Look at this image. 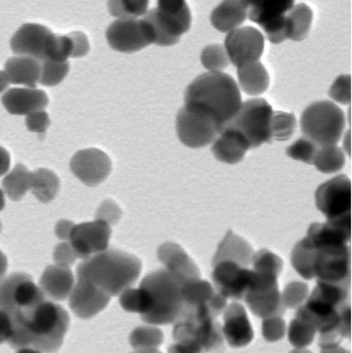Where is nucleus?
Returning <instances> with one entry per match:
<instances>
[{
  "label": "nucleus",
  "mask_w": 352,
  "mask_h": 353,
  "mask_svg": "<svg viewBox=\"0 0 352 353\" xmlns=\"http://www.w3.org/2000/svg\"><path fill=\"white\" fill-rule=\"evenodd\" d=\"M70 64L66 62H55L45 59L41 62L39 83L45 87H55L68 75Z\"/></svg>",
  "instance_id": "obj_39"
},
{
  "label": "nucleus",
  "mask_w": 352,
  "mask_h": 353,
  "mask_svg": "<svg viewBox=\"0 0 352 353\" xmlns=\"http://www.w3.org/2000/svg\"><path fill=\"white\" fill-rule=\"evenodd\" d=\"M2 188L11 201H21L31 189V172L25 165H16L2 181Z\"/></svg>",
  "instance_id": "obj_34"
},
{
  "label": "nucleus",
  "mask_w": 352,
  "mask_h": 353,
  "mask_svg": "<svg viewBox=\"0 0 352 353\" xmlns=\"http://www.w3.org/2000/svg\"><path fill=\"white\" fill-rule=\"evenodd\" d=\"M75 279L70 268L52 265L41 275L39 288L45 296L52 301H62L70 296Z\"/></svg>",
  "instance_id": "obj_26"
},
{
  "label": "nucleus",
  "mask_w": 352,
  "mask_h": 353,
  "mask_svg": "<svg viewBox=\"0 0 352 353\" xmlns=\"http://www.w3.org/2000/svg\"><path fill=\"white\" fill-rule=\"evenodd\" d=\"M293 4V0L250 3L247 14L250 21L262 28L271 43L279 44L287 39V13Z\"/></svg>",
  "instance_id": "obj_16"
},
{
  "label": "nucleus",
  "mask_w": 352,
  "mask_h": 353,
  "mask_svg": "<svg viewBox=\"0 0 352 353\" xmlns=\"http://www.w3.org/2000/svg\"><path fill=\"white\" fill-rule=\"evenodd\" d=\"M272 108L263 99H254L245 101L240 110L226 125L237 130L247 139L250 148H259L263 143H271V118Z\"/></svg>",
  "instance_id": "obj_9"
},
{
  "label": "nucleus",
  "mask_w": 352,
  "mask_h": 353,
  "mask_svg": "<svg viewBox=\"0 0 352 353\" xmlns=\"http://www.w3.org/2000/svg\"><path fill=\"white\" fill-rule=\"evenodd\" d=\"M10 315L13 322L10 347L34 348L43 353L57 352L70 323L65 309L48 301Z\"/></svg>",
  "instance_id": "obj_2"
},
{
  "label": "nucleus",
  "mask_w": 352,
  "mask_h": 353,
  "mask_svg": "<svg viewBox=\"0 0 352 353\" xmlns=\"http://www.w3.org/2000/svg\"><path fill=\"white\" fill-rule=\"evenodd\" d=\"M60 180L54 172L41 168L31 173V190L34 196L43 203H48L56 197Z\"/></svg>",
  "instance_id": "obj_33"
},
{
  "label": "nucleus",
  "mask_w": 352,
  "mask_h": 353,
  "mask_svg": "<svg viewBox=\"0 0 352 353\" xmlns=\"http://www.w3.org/2000/svg\"><path fill=\"white\" fill-rule=\"evenodd\" d=\"M253 255L252 246L245 239L240 238L230 230L218 246L212 265L215 266L220 262L230 261L247 268L252 264Z\"/></svg>",
  "instance_id": "obj_27"
},
{
  "label": "nucleus",
  "mask_w": 352,
  "mask_h": 353,
  "mask_svg": "<svg viewBox=\"0 0 352 353\" xmlns=\"http://www.w3.org/2000/svg\"><path fill=\"white\" fill-rule=\"evenodd\" d=\"M301 130L319 148L337 145L346 127V116L333 102L317 101L303 111Z\"/></svg>",
  "instance_id": "obj_6"
},
{
  "label": "nucleus",
  "mask_w": 352,
  "mask_h": 353,
  "mask_svg": "<svg viewBox=\"0 0 352 353\" xmlns=\"http://www.w3.org/2000/svg\"><path fill=\"white\" fill-rule=\"evenodd\" d=\"M13 336V322L10 313L0 309V343L11 340Z\"/></svg>",
  "instance_id": "obj_52"
},
{
  "label": "nucleus",
  "mask_w": 352,
  "mask_h": 353,
  "mask_svg": "<svg viewBox=\"0 0 352 353\" xmlns=\"http://www.w3.org/2000/svg\"><path fill=\"white\" fill-rule=\"evenodd\" d=\"M238 77L240 88L249 95L262 94L269 87V73L258 61L238 68Z\"/></svg>",
  "instance_id": "obj_31"
},
{
  "label": "nucleus",
  "mask_w": 352,
  "mask_h": 353,
  "mask_svg": "<svg viewBox=\"0 0 352 353\" xmlns=\"http://www.w3.org/2000/svg\"><path fill=\"white\" fill-rule=\"evenodd\" d=\"M313 21V11L305 3L291 7L287 13L286 36L293 41H301L307 38Z\"/></svg>",
  "instance_id": "obj_32"
},
{
  "label": "nucleus",
  "mask_w": 352,
  "mask_h": 353,
  "mask_svg": "<svg viewBox=\"0 0 352 353\" xmlns=\"http://www.w3.org/2000/svg\"><path fill=\"white\" fill-rule=\"evenodd\" d=\"M307 299L308 285L301 282L291 283L282 294V304L286 308H300L307 303Z\"/></svg>",
  "instance_id": "obj_44"
},
{
  "label": "nucleus",
  "mask_w": 352,
  "mask_h": 353,
  "mask_svg": "<svg viewBox=\"0 0 352 353\" xmlns=\"http://www.w3.org/2000/svg\"><path fill=\"white\" fill-rule=\"evenodd\" d=\"M250 150L249 143L240 132L225 127L213 143L211 152L219 161L234 165L240 163Z\"/></svg>",
  "instance_id": "obj_25"
},
{
  "label": "nucleus",
  "mask_w": 352,
  "mask_h": 353,
  "mask_svg": "<svg viewBox=\"0 0 352 353\" xmlns=\"http://www.w3.org/2000/svg\"><path fill=\"white\" fill-rule=\"evenodd\" d=\"M52 34V32L45 26L28 23L23 25L11 39V50L20 57L43 61L48 39Z\"/></svg>",
  "instance_id": "obj_21"
},
{
  "label": "nucleus",
  "mask_w": 352,
  "mask_h": 353,
  "mask_svg": "<svg viewBox=\"0 0 352 353\" xmlns=\"http://www.w3.org/2000/svg\"><path fill=\"white\" fill-rule=\"evenodd\" d=\"M10 154L6 148L0 146V176L6 175L10 168Z\"/></svg>",
  "instance_id": "obj_54"
},
{
  "label": "nucleus",
  "mask_w": 352,
  "mask_h": 353,
  "mask_svg": "<svg viewBox=\"0 0 352 353\" xmlns=\"http://www.w3.org/2000/svg\"><path fill=\"white\" fill-rule=\"evenodd\" d=\"M242 95L233 77L209 72L198 77L187 88L185 108L207 114L222 130L240 110Z\"/></svg>",
  "instance_id": "obj_3"
},
{
  "label": "nucleus",
  "mask_w": 352,
  "mask_h": 353,
  "mask_svg": "<svg viewBox=\"0 0 352 353\" xmlns=\"http://www.w3.org/2000/svg\"><path fill=\"white\" fill-rule=\"evenodd\" d=\"M0 232H1V223H0Z\"/></svg>",
  "instance_id": "obj_63"
},
{
  "label": "nucleus",
  "mask_w": 352,
  "mask_h": 353,
  "mask_svg": "<svg viewBox=\"0 0 352 353\" xmlns=\"http://www.w3.org/2000/svg\"><path fill=\"white\" fill-rule=\"evenodd\" d=\"M72 55L71 39L67 36L52 34L45 50V59L55 62H66Z\"/></svg>",
  "instance_id": "obj_41"
},
{
  "label": "nucleus",
  "mask_w": 352,
  "mask_h": 353,
  "mask_svg": "<svg viewBox=\"0 0 352 353\" xmlns=\"http://www.w3.org/2000/svg\"><path fill=\"white\" fill-rule=\"evenodd\" d=\"M264 46L263 34L256 28L247 26L229 32L224 48L231 63L240 68L258 61L262 57Z\"/></svg>",
  "instance_id": "obj_14"
},
{
  "label": "nucleus",
  "mask_w": 352,
  "mask_h": 353,
  "mask_svg": "<svg viewBox=\"0 0 352 353\" xmlns=\"http://www.w3.org/2000/svg\"><path fill=\"white\" fill-rule=\"evenodd\" d=\"M178 138L185 145L191 148H200L209 145L222 128L207 114L182 108L176 119Z\"/></svg>",
  "instance_id": "obj_11"
},
{
  "label": "nucleus",
  "mask_w": 352,
  "mask_h": 353,
  "mask_svg": "<svg viewBox=\"0 0 352 353\" xmlns=\"http://www.w3.org/2000/svg\"><path fill=\"white\" fill-rule=\"evenodd\" d=\"M8 77H7L6 72L0 71V92H3L8 87Z\"/></svg>",
  "instance_id": "obj_57"
},
{
  "label": "nucleus",
  "mask_w": 352,
  "mask_h": 353,
  "mask_svg": "<svg viewBox=\"0 0 352 353\" xmlns=\"http://www.w3.org/2000/svg\"><path fill=\"white\" fill-rule=\"evenodd\" d=\"M351 219L314 223L291 252L293 268L305 280L351 287Z\"/></svg>",
  "instance_id": "obj_1"
},
{
  "label": "nucleus",
  "mask_w": 352,
  "mask_h": 353,
  "mask_svg": "<svg viewBox=\"0 0 352 353\" xmlns=\"http://www.w3.org/2000/svg\"><path fill=\"white\" fill-rule=\"evenodd\" d=\"M291 353H311V352H293Z\"/></svg>",
  "instance_id": "obj_62"
},
{
  "label": "nucleus",
  "mask_w": 352,
  "mask_h": 353,
  "mask_svg": "<svg viewBox=\"0 0 352 353\" xmlns=\"http://www.w3.org/2000/svg\"><path fill=\"white\" fill-rule=\"evenodd\" d=\"M70 169L81 182L89 187H96L110 175L112 162L103 150L85 148L72 157Z\"/></svg>",
  "instance_id": "obj_17"
},
{
  "label": "nucleus",
  "mask_w": 352,
  "mask_h": 353,
  "mask_svg": "<svg viewBox=\"0 0 352 353\" xmlns=\"http://www.w3.org/2000/svg\"><path fill=\"white\" fill-rule=\"evenodd\" d=\"M244 299L252 313L263 319L282 316L286 312L279 288L263 292H247Z\"/></svg>",
  "instance_id": "obj_29"
},
{
  "label": "nucleus",
  "mask_w": 352,
  "mask_h": 353,
  "mask_svg": "<svg viewBox=\"0 0 352 353\" xmlns=\"http://www.w3.org/2000/svg\"><path fill=\"white\" fill-rule=\"evenodd\" d=\"M141 261L122 250H104L83 260L77 268V278L104 290L111 297L120 296L140 277Z\"/></svg>",
  "instance_id": "obj_4"
},
{
  "label": "nucleus",
  "mask_w": 352,
  "mask_h": 353,
  "mask_svg": "<svg viewBox=\"0 0 352 353\" xmlns=\"http://www.w3.org/2000/svg\"><path fill=\"white\" fill-rule=\"evenodd\" d=\"M162 341H163V334L158 329L141 327L136 329L131 334L132 345L136 350L158 347Z\"/></svg>",
  "instance_id": "obj_43"
},
{
  "label": "nucleus",
  "mask_w": 352,
  "mask_h": 353,
  "mask_svg": "<svg viewBox=\"0 0 352 353\" xmlns=\"http://www.w3.org/2000/svg\"><path fill=\"white\" fill-rule=\"evenodd\" d=\"M212 280L217 292L225 299H244L250 285L251 270L230 261L215 265Z\"/></svg>",
  "instance_id": "obj_19"
},
{
  "label": "nucleus",
  "mask_w": 352,
  "mask_h": 353,
  "mask_svg": "<svg viewBox=\"0 0 352 353\" xmlns=\"http://www.w3.org/2000/svg\"><path fill=\"white\" fill-rule=\"evenodd\" d=\"M319 146L315 145L313 141L307 138H301L298 139L295 143L289 146L287 150V154L291 159L302 161L304 163L312 164L315 153L318 150Z\"/></svg>",
  "instance_id": "obj_45"
},
{
  "label": "nucleus",
  "mask_w": 352,
  "mask_h": 353,
  "mask_svg": "<svg viewBox=\"0 0 352 353\" xmlns=\"http://www.w3.org/2000/svg\"><path fill=\"white\" fill-rule=\"evenodd\" d=\"M143 20L149 25L154 43L172 46L179 43L180 37L191 29V13L187 2L158 1L157 6L147 11Z\"/></svg>",
  "instance_id": "obj_7"
},
{
  "label": "nucleus",
  "mask_w": 352,
  "mask_h": 353,
  "mask_svg": "<svg viewBox=\"0 0 352 353\" xmlns=\"http://www.w3.org/2000/svg\"><path fill=\"white\" fill-rule=\"evenodd\" d=\"M148 3L145 0H111L107 6L113 17L119 20H136L147 14Z\"/></svg>",
  "instance_id": "obj_36"
},
{
  "label": "nucleus",
  "mask_w": 352,
  "mask_h": 353,
  "mask_svg": "<svg viewBox=\"0 0 352 353\" xmlns=\"http://www.w3.org/2000/svg\"><path fill=\"white\" fill-rule=\"evenodd\" d=\"M136 353H161V352H157V350H154V348H145V350H138V352H136Z\"/></svg>",
  "instance_id": "obj_61"
},
{
  "label": "nucleus",
  "mask_w": 352,
  "mask_h": 353,
  "mask_svg": "<svg viewBox=\"0 0 352 353\" xmlns=\"http://www.w3.org/2000/svg\"><path fill=\"white\" fill-rule=\"evenodd\" d=\"M120 304L128 312L140 313L141 315H143L149 311L152 301L147 290L141 288H130L120 294Z\"/></svg>",
  "instance_id": "obj_38"
},
{
  "label": "nucleus",
  "mask_w": 352,
  "mask_h": 353,
  "mask_svg": "<svg viewBox=\"0 0 352 353\" xmlns=\"http://www.w3.org/2000/svg\"><path fill=\"white\" fill-rule=\"evenodd\" d=\"M6 206V199H4L3 190H0V211Z\"/></svg>",
  "instance_id": "obj_59"
},
{
  "label": "nucleus",
  "mask_w": 352,
  "mask_h": 353,
  "mask_svg": "<svg viewBox=\"0 0 352 353\" xmlns=\"http://www.w3.org/2000/svg\"><path fill=\"white\" fill-rule=\"evenodd\" d=\"M316 330L305 320L296 317L289 328V340L296 347H305L314 340Z\"/></svg>",
  "instance_id": "obj_42"
},
{
  "label": "nucleus",
  "mask_w": 352,
  "mask_h": 353,
  "mask_svg": "<svg viewBox=\"0 0 352 353\" xmlns=\"http://www.w3.org/2000/svg\"><path fill=\"white\" fill-rule=\"evenodd\" d=\"M173 336L200 352L221 353L224 350L222 326L209 316L187 314L176 323Z\"/></svg>",
  "instance_id": "obj_8"
},
{
  "label": "nucleus",
  "mask_w": 352,
  "mask_h": 353,
  "mask_svg": "<svg viewBox=\"0 0 352 353\" xmlns=\"http://www.w3.org/2000/svg\"><path fill=\"white\" fill-rule=\"evenodd\" d=\"M263 336L269 341L281 340L286 330V323L282 319L281 316L267 318L263 321Z\"/></svg>",
  "instance_id": "obj_48"
},
{
  "label": "nucleus",
  "mask_w": 352,
  "mask_h": 353,
  "mask_svg": "<svg viewBox=\"0 0 352 353\" xmlns=\"http://www.w3.org/2000/svg\"><path fill=\"white\" fill-rule=\"evenodd\" d=\"M43 301L45 294L28 274H11L0 281V309L6 312H18Z\"/></svg>",
  "instance_id": "obj_10"
},
{
  "label": "nucleus",
  "mask_w": 352,
  "mask_h": 353,
  "mask_svg": "<svg viewBox=\"0 0 352 353\" xmlns=\"http://www.w3.org/2000/svg\"><path fill=\"white\" fill-rule=\"evenodd\" d=\"M159 261L166 267V270L172 272L186 281L200 279V271L198 265L177 243H166L159 246L157 250Z\"/></svg>",
  "instance_id": "obj_24"
},
{
  "label": "nucleus",
  "mask_w": 352,
  "mask_h": 353,
  "mask_svg": "<svg viewBox=\"0 0 352 353\" xmlns=\"http://www.w3.org/2000/svg\"><path fill=\"white\" fill-rule=\"evenodd\" d=\"M201 63L208 71L221 72L229 67L231 62L222 44H211L201 52Z\"/></svg>",
  "instance_id": "obj_40"
},
{
  "label": "nucleus",
  "mask_w": 352,
  "mask_h": 353,
  "mask_svg": "<svg viewBox=\"0 0 352 353\" xmlns=\"http://www.w3.org/2000/svg\"><path fill=\"white\" fill-rule=\"evenodd\" d=\"M222 332L231 347H242L251 343L253 330L242 304L231 303L226 308Z\"/></svg>",
  "instance_id": "obj_22"
},
{
  "label": "nucleus",
  "mask_w": 352,
  "mask_h": 353,
  "mask_svg": "<svg viewBox=\"0 0 352 353\" xmlns=\"http://www.w3.org/2000/svg\"><path fill=\"white\" fill-rule=\"evenodd\" d=\"M111 233L108 224L96 220L75 225L69 241L79 259L85 260L108 250Z\"/></svg>",
  "instance_id": "obj_18"
},
{
  "label": "nucleus",
  "mask_w": 352,
  "mask_h": 353,
  "mask_svg": "<svg viewBox=\"0 0 352 353\" xmlns=\"http://www.w3.org/2000/svg\"><path fill=\"white\" fill-rule=\"evenodd\" d=\"M50 125V116L45 111H37L27 116L26 126L30 132L45 134Z\"/></svg>",
  "instance_id": "obj_50"
},
{
  "label": "nucleus",
  "mask_w": 352,
  "mask_h": 353,
  "mask_svg": "<svg viewBox=\"0 0 352 353\" xmlns=\"http://www.w3.org/2000/svg\"><path fill=\"white\" fill-rule=\"evenodd\" d=\"M72 43V58L85 57L90 50L87 37L82 32H72L68 34Z\"/></svg>",
  "instance_id": "obj_51"
},
{
  "label": "nucleus",
  "mask_w": 352,
  "mask_h": 353,
  "mask_svg": "<svg viewBox=\"0 0 352 353\" xmlns=\"http://www.w3.org/2000/svg\"><path fill=\"white\" fill-rule=\"evenodd\" d=\"M106 39L112 50L138 52L154 43V34L145 20H117L107 28Z\"/></svg>",
  "instance_id": "obj_13"
},
{
  "label": "nucleus",
  "mask_w": 352,
  "mask_h": 353,
  "mask_svg": "<svg viewBox=\"0 0 352 353\" xmlns=\"http://www.w3.org/2000/svg\"><path fill=\"white\" fill-rule=\"evenodd\" d=\"M6 73L9 83L36 88L41 77V62L34 58L18 55L7 60Z\"/></svg>",
  "instance_id": "obj_30"
},
{
  "label": "nucleus",
  "mask_w": 352,
  "mask_h": 353,
  "mask_svg": "<svg viewBox=\"0 0 352 353\" xmlns=\"http://www.w3.org/2000/svg\"><path fill=\"white\" fill-rule=\"evenodd\" d=\"M329 95L340 104H349L351 101V75H342L337 78L333 83Z\"/></svg>",
  "instance_id": "obj_46"
},
{
  "label": "nucleus",
  "mask_w": 352,
  "mask_h": 353,
  "mask_svg": "<svg viewBox=\"0 0 352 353\" xmlns=\"http://www.w3.org/2000/svg\"><path fill=\"white\" fill-rule=\"evenodd\" d=\"M169 353H203L196 348L186 345V343H177L169 348Z\"/></svg>",
  "instance_id": "obj_55"
},
{
  "label": "nucleus",
  "mask_w": 352,
  "mask_h": 353,
  "mask_svg": "<svg viewBox=\"0 0 352 353\" xmlns=\"http://www.w3.org/2000/svg\"><path fill=\"white\" fill-rule=\"evenodd\" d=\"M17 353H41L38 350H34V348H21L19 352Z\"/></svg>",
  "instance_id": "obj_60"
},
{
  "label": "nucleus",
  "mask_w": 352,
  "mask_h": 353,
  "mask_svg": "<svg viewBox=\"0 0 352 353\" xmlns=\"http://www.w3.org/2000/svg\"><path fill=\"white\" fill-rule=\"evenodd\" d=\"M110 301L111 296L104 290L80 279H78L69 296L72 311L82 319L94 317L107 307Z\"/></svg>",
  "instance_id": "obj_20"
},
{
  "label": "nucleus",
  "mask_w": 352,
  "mask_h": 353,
  "mask_svg": "<svg viewBox=\"0 0 352 353\" xmlns=\"http://www.w3.org/2000/svg\"><path fill=\"white\" fill-rule=\"evenodd\" d=\"M74 227H75V224L71 221L60 220L57 223L56 227H55V234L60 240L69 241Z\"/></svg>",
  "instance_id": "obj_53"
},
{
  "label": "nucleus",
  "mask_w": 352,
  "mask_h": 353,
  "mask_svg": "<svg viewBox=\"0 0 352 353\" xmlns=\"http://www.w3.org/2000/svg\"><path fill=\"white\" fill-rule=\"evenodd\" d=\"M249 2L227 0L213 10L210 21L215 29L221 32H230L238 29L247 19Z\"/></svg>",
  "instance_id": "obj_28"
},
{
  "label": "nucleus",
  "mask_w": 352,
  "mask_h": 353,
  "mask_svg": "<svg viewBox=\"0 0 352 353\" xmlns=\"http://www.w3.org/2000/svg\"><path fill=\"white\" fill-rule=\"evenodd\" d=\"M316 206L328 221L351 218V183L349 176L340 175L324 183L315 194Z\"/></svg>",
  "instance_id": "obj_12"
},
{
  "label": "nucleus",
  "mask_w": 352,
  "mask_h": 353,
  "mask_svg": "<svg viewBox=\"0 0 352 353\" xmlns=\"http://www.w3.org/2000/svg\"><path fill=\"white\" fill-rule=\"evenodd\" d=\"M122 217V209L112 199H106L97 209L96 219L103 221L109 226L117 224Z\"/></svg>",
  "instance_id": "obj_47"
},
{
  "label": "nucleus",
  "mask_w": 352,
  "mask_h": 353,
  "mask_svg": "<svg viewBox=\"0 0 352 353\" xmlns=\"http://www.w3.org/2000/svg\"><path fill=\"white\" fill-rule=\"evenodd\" d=\"M7 266H8V262H7L6 256L3 254V252L0 250V281H1L4 275H6Z\"/></svg>",
  "instance_id": "obj_56"
},
{
  "label": "nucleus",
  "mask_w": 352,
  "mask_h": 353,
  "mask_svg": "<svg viewBox=\"0 0 352 353\" xmlns=\"http://www.w3.org/2000/svg\"><path fill=\"white\" fill-rule=\"evenodd\" d=\"M186 282L166 269L147 275L141 281L140 288L147 290L152 306L147 313L141 315V319L152 325L171 324L182 320L187 312L182 294Z\"/></svg>",
  "instance_id": "obj_5"
},
{
  "label": "nucleus",
  "mask_w": 352,
  "mask_h": 353,
  "mask_svg": "<svg viewBox=\"0 0 352 353\" xmlns=\"http://www.w3.org/2000/svg\"><path fill=\"white\" fill-rule=\"evenodd\" d=\"M48 101L43 90L31 88H10L2 97L4 108L12 115H30L43 110Z\"/></svg>",
  "instance_id": "obj_23"
},
{
  "label": "nucleus",
  "mask_w": 352,
  "mask_h": 353,
  "mask_svg": "<svg viewBox=\"0 0 352 353\" xmlns=\"http://www.w3.org/2000/svg\"><path fill=\"white\" fill-rule=\"evenodd\" d=\"M296 128L293 114L275 111L271 118V139L272 141H286L293 137Z\"/></svg>",
  "instance_id": "obj_37"
},
{
  "label": "nucleus",
  "mask_w": 352,
  "mask_h": 353,
  "mask_svg": "<svg viewBox=\"0 0 352 353\" xmlns=\"http://www.w3.org/2000/svg\"><path fill=\"white\" fill-rule=\"evenodd\" d=\"M312 164L322 173H335L344 168L346 155L338 146H323L317 150Z\"/></svg>",
  "instance_id": "obj_35"
},
{
  "label": "nucleus",
  "mask_w": 352,
  "mask_h": 353,
  "mask_svg": "<svg viewBox=\"0 0 352 353\" xmlns=\"http://www.w3.org/2000/svg\"><path fill=\"white\" fill-rule=\"evenodd\" d=\"M182 294L187 306L186 315L209 316L216 319L227 306L226 299L213 289L210 283L200 279L187 281Z\"/></svg>",
  "instance_id": "obj_15"
},
{
  "label": "nucleus",
  "mask_w": 352,
  "mask_h": 353,
  "mask_svg": "<svg viewBox=\"0 0 352 353\" xmlns=\"http://www.w3.org/2000/svg\"><path fill=\"white\" fill-rule=\"evenodd\" d=\"M79 259L77 252L74 250L70 241H64L59 243L54 248L53 252V259H54L55 265L62 267H69L75 263L76 260Z\"/></svg>",
  "instance_id": "obj_49"
},
{
  "label": "nucleus",
  "mask_w": 352,
  "mask_h": 353,
  "mask_svg": "<svg viewBox=\"0 0 352 353\" xmlns=\"http://www.w3.org/2000/svg\"><path fill=\"white\" fill-rule=\"evenodd\" d=\"M321 353H347L346 350L339 347V345H335V347H325L323 348V352Z\"/></svg>",
  "instance_id": "obj_58"
}]
</instances>
